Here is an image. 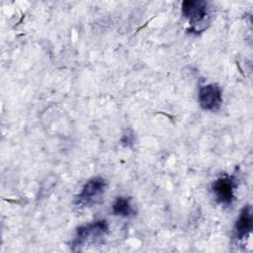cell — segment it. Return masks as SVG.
<instances>
[{
    "instance_id": "cell-1",
    "label": "cell",
    "mask_w": 253,
    "mask_h": 253,
    "mask_svg": "<svg viewBox=\"0 0 253 253\" xmlns=\"http://www.w3.org/2000/svg\"><path fill=\"white\" fill-rule=\"evenodd\" d=\"M182 13L191 25L190 31L201 32L207 28L211 20L209 3L201 0H187L182 3Z\"/></svg>"
},
{
    "instance_id": "cell-2",
    "label": "cell",
    "mask_w": 253,
    "mask_h": 253,
    "mask_svg": "<svg viewBox=\"0 0 253 253\" xmlns=\"http://www.w3.org/2000/svg\"><path fill=\"white\" fill-rule=\"evenodd\" d=\"M107 188V182L102 177H93L82 188L81 193L76 197V205L79 207H89L96 204Z\"/></svg>"
},
{
    "instance_id": "cell-3",
    "label": "cell",
    "mask_w": 253,
    "mask_h": 253,
    "mask_svg": "<svg viewBox=\"0 0 253 253\" xmlns=\"http://www.w3.org/2000/svg\"><path fill=\"white\" fill-rule=\"evenodd\" d=\"M109 229V225L106 220H97L92 223L82 225L77 228L75 238L72 241V246L81 247L88 243L94 242L97 239L103 237Z\"/></svg>"
},
{
    "instance_id": "cell-4",
    "label": "cell",
    "mask_w": 253,
    "mask_h": 253,
    "mask_svg": "<svg viewBox=\"0 0 253 253\" xmlns=\"http://www.w3.org/2000/svg\"><path fill=\"white\" fill-rule=\"evenodd\" d=\"M235 181L231 176H221L212 184V194L215 201L223 206H229L234 199Z\"/></svg>"
},
{
    "instance_id": "cell-5",
    "label": "cell",
    "mask_w": 253,
    "mask_h": 253,
    "mask_svg": "<svg viewBox=\"0 0 253 253\" xmlns=\"http://www.w3.org/2000/svg\"><path fill=\"white\" fill-rule=\"evenodd\" d=\"M199 103L204 110L215 111L222 103L221 89L217 84H209L199 90Z\"/></svg>"
},
{
    "instance_id": "cell-6",
    "label": "cell",
    "mask_w": 253,
    "mask_h": 253,
    "mask_svg": "<svg viewBox=\"0 0 253 253\" xmlns=\"http://www.w3.org/2000/svg\"><path fill=\"white\" fill-rule=\"evenodd\" d=\"M253 227V214L250 206H245L234 224L233 237L237 240H243L251 232Z\"/></svg>"
},
{
    "instance_id": "cell-7",
    "label": "cell",
    "mask_w": 253,
    "mask_h": 253,
    "mask_svg": "<svg viewBox=\"0 0 253 253\" xmlns=\"http://www.w3.org/2000/svg\"><path fill=\"white\" fill-rule=\"evenodd\" d=\"M113 213L121 216H130L133 214V209L129 203V200L120 197L118 198L112 207Z\"/></svg>"
},
{
    "instance_id": "cell-8",
    "label": "cell",
    "mask_w": 253,
    "mask_h": 253,
    "mask_svg": "<svg viewBox=\"0 0 253 253\" xmlns=\"http://www.w3.org/2000/svg\"><path fill=\"white\" fill-rule=\"evenodd\" d=\"M132 142H133V133L131 130L127 129L122 137V143L125 146H129L132 144Z\"/></svg>"
}]
</instances>
